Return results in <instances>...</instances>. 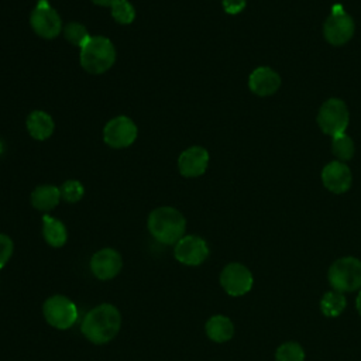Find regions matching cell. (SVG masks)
Masks as SVG:
<instances>
[{
	"label": "cell",
	"mask_w": 361,
	"mask_h": 361,
	"mask_svg": "<svg viewBox=\"0 0 361 361\" xmlns=\"http://www.w3.org/2000/svg\"><path fill=\"white\" fill-rule=\"evenodd\" d=\"M94 4H97V6H103V7H106V6H111L116 0H92Z\"/></svg>",
	"instance_id": "83f0119b"
},
{
	"label": "cell",
	"mask_w": 361,
	"mask_h": 361,
	"mask_svg": "<svg viewBox=\"0 0 361 361\" xmlns=\"http://www.w3.org/2000/svg\"><path fill=\"white\" fill-rule=\"evenodd\" d=\"M121 255L113 248H102L90 258V271L102 281L114 278L121 271Z\"/></svg>",
	"instance_id": "7c38bea8"
},
{
	"label": "cell",
	"mask_w": 361,
	"mask_h": 361,
	"mask_svg": "<svg viewBox=\"0 0 361 361\" xmlns=\"http://www.w3.org/2000/svg\"><path fill=\"white\" fill-rule=\"evenodd\" d=\"M354 21L353 18L344 11L340 4H336L331 8L330 16L324 23V38L333 45H343L351 39L354 34Z\"/></svg>",
	"instance_id": "ba28073f"
},
{
	"label": "cell",
	"mask_w": 361,
	"mask_h": 361,
	"mask_svg": "<svg viewBox=\"0 0 361 361\" xmlns=\"http://www.w3.org/2000/svg\"><path fill=\"white\" fill-rule=\"evenodd\" d=\"M147 226L157 241L171 245L176 244L185 235L186 220L178 209L162 206L149 213Z\"/></svg>",
	"instance_id": "7a4b0ae2"
},
{
	"label": "cell",
	"mask_w": 361,
	"mask_h": 361,
	"mask_svg": "<svg viewBox=\"0 0 361 361\" xmlns=\"http://www.w3.org/2000/svg\"><path fill=\"white\" fill-rule=\"evenodd\" d=\"M329 282L334 290L341 293L361 288V259L343 257L336 259L329 268Z\"/></svg>",
	"instance_id": "277c9868"
},
{
	"label": "cell",
	"mask_w": 361,
	"mask_h": 361,
	"mask_svg": "<svg viewBox=\"0 0 361 361\" xmlns=\"http://www.w3.org/2000/svg\"><path fill=\"white\" fill-rule=\"evenodd\" d=\"M350 121V113L345 103L340 99L326 100L317 114V124L322 131L330 137L340 135L345 133Z\"/></svg>",
	"instance_id": "5b68a950"
},
{
	"label": "cell",
	"mask_w": 361,
	"mask_h": 361,
	"mask_svg": "<svg viewBox=\"0 0 361 361\" xmlns=\"http://www.w3.org/2000/svg\"><path fill=\"white\" fill-rule=\"evenodd\" d=\"M110 8L111 17L118 24H131L135 18V8L128 0H116Z\"/></svg>",
	"instance_id": "44dd1931"
},
{
	"label": "cell",
	"mask_w": 361,
	"mask_h": 361,
	"mask_svg": "<svg viewBox=\"0 0 361 361\" xmlns=\"http://www.w3.org/2000/svg\"><path fill=\"white\" fill-rule=\"evenodd\" d=\"M206 334L210 340L216 343H226L228 341L234 334V324L233 322L223 316V314H214L206 322Z\"/></svg>",
	"instance_id": "ac0fdd59"
},
{
	"label": "cell",
	"mask_w": 361,
	"mask_h": 361,
	"mask_svg": "<svg viewBox=\"0 0 361 361\" xmlns=\"http://www.w3.org/2000/svg\"><path fill=\"white\" fill-rule=\"evenodd\" d=\"M42 235L51 247H62L66 243L68 231L62 221L45 214L42 217Z\"/></svg>",
	"instance_id": "d6986e66"
},
{
	"label": "cell",
	"mask_w": 361,
	"mask_h": 361,
	"mask_svg": "<svg viewBox=\"0 0 361 361\" xmlns=\"http://www.w3.org/2000/svg\"><path fill=\"white\" fill-rule=\"evenodd\" d=\"M42 313L48 324L55 329L66 330L73 326L78 319L76 305L66 296L54 295L44 302Z\"/></svg>",
	"instance_id": "8992f818"
},
{
	"label": "cell",
	"mask_w": 361,
	"mask_h": 361,
	"mask_svg": "<svg viewBox=\"0 0 361 361\" xmlns=\"http://www.w3.org/2000/svg\"><path fill=\"white\" fill-rule=\"evenodd\" d=\"M30 24L34 32L45 39L58 37L62 31V20L58 11L47 0H39L31 11Z\"/></svg>",
	"instance_id": "52a82bcc"
},
{
	"label": "cell",
	"mask_w": 361,
	"mask_h": 361,
	"mask_svg": "<svg viewBox=\"0 0 361 361\" xmlns=\"http://www.w3.org/2000/svg\"><path fill=\"white\" fill-rule=\"evenodd\" d=\"M13 241L8 235L1 234L0 233V268H3L7 261L10 259V257L13 255Z\"/></svg>",
	"instance_id": "484cf974"
},
{
	"label": "cell",
	"mask_w": 361,
	"mask_h": 361,
	"mask_svg": "<svg viewBox=\"0 0 361 361\" xmlns=\"http://www.w3.org/2000/svg\"><path fill=\"white\" fill-rule=\"evenodd\" d=\"M121 327V314L114 305L102 303L89 310L82 322L83 336L94 343L104 344L113 340Z\"/></svg>",
	"instance_id": "6da1fadb"
},
{
	"label": "cell",
	"mask_w": 361,
	"mask_h": 361,
	"mask_svg": "<svg viewBox=\"0 0 361 361\" xmlns=\"http://www.w3.org/2000/svg\"><path fill=\"white\" fill-rule=\"evenodd\" d=\"M331 149L333 154L341 159V161H347L350 158H353L354 155V142L351 140V137H348L345 133L333 137V144H331Z\"/></svg>",
	"instance_id": "cb8c5ba5"
},
{
	"label": "cell",
	"mask_w": 361,
	"mask_h": 361,
	"mask_svg": "<svg viewBox=\"0 0 361 361\" xmlns=\"http://www.w3.org/2000/svg\"><path fill=\"white\" fill-rule=\"evenodd\" d=\"M254 278L251 271L238 262L226 265L220 274V285L230 296H243L252 288Z\"/></svg>",
	"instance_id": "30bf717a"
},
{
	"label": "cell",
	"mask_w": 361,
	"mask_h": 361,
	"mask_svg": "<svg viewBox=\"0 0 361 361\" xmlns=\"http://www.w3.org/2000/svg\"><path fill=\"white\" fill-rule=\"evenodd\" d=\"M276 361H305V350L299 343L286 341L275 353Z\"/></svg>",
	"instance_id": "7402d4cb"
},
{
	"label": "cell",
	"mask_w": 361,
	"mask_h": 361,
	"mask_svg": "<svg viewBox=\"0 0 361 361\" xmlns=\"http://www.w3.org/2000/svg\"><path fill=\"white\" fill-rule=\"evenodd\" d=\"M1 152H3V144H1V141H0V155H1Z\"/></svg>",
	"instance_id": "f546056e"
},
{
	"label": "cell",
	"mask_w": 361,
	"mask_h": 361,
	"mask_svg": "<svg viewBox=\"0 0 361 361\" xmlns=\"http://www.w3.org/2000/svg\"><path fill=\"white\" fill-rule=\"evenodd\" d=\"M355 306H357V310H358V313H360V316H361V290H360V292H358V295H357Z\"/></svg>",
	"instance_id": "f1b7e54d"
},
{
	"label": "cell",
	"mask_w": 361,
	"mask_h": 361,
	"mask_svg": "<svg viewBox=\"0 0 361 361\" xmlns=\"http://www.w3.org/2000/svg\"><path fill=\"white\" fill-rule=\"evenodd\" d=\"M347 305V299L344 296V293L338 292V290H330L326 292L320 300V309L322 313L327 317H337L343 313V310L345 309Z\"/></svg>",
	"instance_id": "ffe728a7"
},
{
	"label": "cell",
	"mask_w": 361,
	"mask_h": 361,
	"mask_svg": "<svg viewBox=\"0 0 361 361\" xmlns=\"http://www.w3.org/2000/svg\"><path fill=\"white\" fill-rule=\"evenodd\" d=\"M59 189H61L62 199L69 202V203L79 202L83 197V193H85L83 185L76 179H69L66 182H63Z\"/></svg>",
	"instance_id": "d4e9b609"
},
{
	"label": "cell",
	"mask_w": 361,
	"mask_h": 361,
	"mask_svg": "<svg viewBox=\"0 0 361 361\" xmlns=\"http://www.w3.org/2000/svg\"><path fill=\"white\" fill-rule=\"evenodd\" d=\"M135 123L127 116L113 117L103 128V140L111 148H127L137 138Z\"/></svg>",
	"instance_id": "9c48e42d"
},
{
	"label": "cell",
	"mask_w": 361,
	"mask_h": 361,
	"mask_svg": "<svg viewBox=\"0 0 361 361\" xmlns=\"http://www.w3.org/2000/svg\"><path fill=\"white\" fill-rule=\"evenodd\" d=\"M322 180H323V185L330 192L344 193L350 189L353 176H351L350 168L345 164L340 161H333L323 168Z\"/></svg>",
	"instance_id": "5bb4252c"
},
{
	"label": "cell",
	"mask_w": 361,
	"mask_h": 361,
	"mask_svg": "<svg viewBox=\"0 0 361 361\" xmlns=\"http://www.w3.org/2000/svg\"><path fill=\"white\" fill-rule=\"evenodd\" d=\"M63 35L69 44L79 48H82L90 38L86 27L80 23H69L68 25H65Z\"/></svg>",
	"instance_id": "603a6c76"
},
{
	"label": "cell",
	"mask_w": 361,
	"mask_h": 361,
	"mask_svg": "<svg viewBox=\"0 0 361 361\" xmlns=\"http://www.w3.org/2000/svg\"><path fill=\"white\" fill-rule=\"evenodd\" d=\"M79 61L86 72L92 75H102L114 65L116 47L107 37H90L80 48Z\"/></svg>",
	"instance_id": "3957f363"
},
{
	"label": "cell",
	"mask_w": 361,
	"mask_h": 361,
	"mask_svg": "<svg viewBox=\"0 0 361 361\" xmlns=\"http://www.w3.org/2000/svg\"><path fill=\"white\" fill-rule=\"evenodd\" d=\"M248 86L257 96H271L279 89L281 78L274 69L268 66H259L251 72Z\"/></svg>",
	"instance_id": "9a60e30c"
},
{
	"label": "cell",
	"mask_w": 361,
	"mask_h": 361,
	"mask_svg": "<svg viewBox=\"0 0 361 361\" xmlns=\"http://www.w3.org/2000/svg\"><path fill=\"white\" fill-rule=\"evenodd\" d=\"M247 0H223V8L227 14H238L244 10Z\"/></svg>",
	"instance_id": "4316f807"
},
{
	"label": "cell",
	"mask_w": 361,
	"mask_h": 361,
	"mask_svg": "<svg viewBox=\"0 0 361 361\" xmlns=\"http://www.w3.org/2000/svg\"><path fill=\"white\" fill-rule=\"evenodd\" d=\"M30 135L38 141H44L54 133L55 124L52 117L42 110H34L28 114L25 121Z\"/></svg>",
	"instance_id": "2e32d148"
},
{
	"label": "cell",
	"mask_w": 361,
	"mask_h": 361,
	"mask_svg": "<svg viewBox=\"0 0 361 361\" xmlns=\"http://www.w3.org/2000/svg\"><path fill=\"white\" fill-rule=\"evenodd\" d=\"M61 199V189L55 185L37 186L31 193V204L41 212L52 210L58 206Z\"/></svg>",
	"instance_id": "e0dca14e"
},
{
	"label": "cell",
	"mask_w": 361,
	"mask_h": 361,
	"mask_svg": "<svg viewBox=\"0 0 361 361\" xmlns=\"http://www.w3.org/2000/svg\"><path fill=\"white\" fill-rule=\"evenodd\" d=\"M173 254L180 264L196 267L204 262V259L209 257V247L202 237L190 234V235H183L175 244Z\"/></svg>",
	"instance_id": "8fae6325"
},
{
	"label": "cell",
	"mask_w": 361,
	"mask_h": 361,
	"mask_svg": "<svg viewBox=\"0 0 361 361\" xmlns=\"http://www.w3.org/2000/svg\"><path fill=\"white\" fill-rule=\"evenodd\" d=\"M209 165V152L206 148L193 145L180 152L178 169L185 178H197L203 175Z\"/></svg>",
	"instance_id": "4fadbf2b"
}]
</instances>
